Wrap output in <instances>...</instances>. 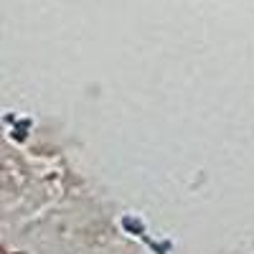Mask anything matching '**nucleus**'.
Returning a JSON list of instances; mask_svg holds the SVG:
<instances>
[{
  "instance_id": "nucleus-3",
  "label": "nucleus",
  "mask_w": 254,
  "mask_h": 254,
  "mask_svg": "<svg viewBox=\"0 0 254 254\" xmlns=\"http://www.w3.org/2000/svg\"><path fill=\"white\" fill-rule=\"evenodd\" d=\"M0 254H5V252H3V247H0Z\"/></svg>"
},
{
  "instance_id": "nucleus-2",
  "label": "nucleus",
  "mask_w": 254,
  "mask_h": 254,
  "mask_svg": "<svg viewBox=\"0 0 254 254\" xmlns=\"http://www.w3.org/2000/svg\"><path fill=\"white\" fill-rule=\"evenodd\" d=\"M125 226L130 231H142V224L140 221H132V219H125Z\"/></svg>"
},
{
  "instance_id": "nucleus-4",
  "label": "nucleus",
  "mask_w": 254,
  "mask_h": 254,
  "mask_svg": "<svg viewBox=\"0 0 254 254\" xmlns=\"http://www.w3.org/2000/svg\"><path fill=\"white\" fill-rule=\"evenodd\" d=\"M18 254H23V252H18Z\"/></svg>"
},
{
  "instance_id": "nucleus-1",
  "label": "nucleus",
  "mask_w": 254,
  "mask_h": 254,
  "mask_svg": "<svg viewBox=\"0 0 254 254\" xmlns=\"http://www.w3.org/2000/svg\"><path fill=\"white\" fill-rule=\"evenodd\" d=\"M26 130H28V122H20V125L15 127V135H13V137H15V140H23V137H26Z\"/></svg>"
}]
</instances>
